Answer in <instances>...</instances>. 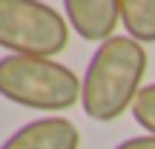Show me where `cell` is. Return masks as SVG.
I'll return each instance as SVG.
<instances>
[{"instance_id":"1","label":"cell","mask_w":155,"mask_h":149,"mask_svg":"<svg viewBox=\"0 0 155 149\" xmlns=\"http://www.w3.org/2000/svg\"><path fill=\"white\" fill-rule=\"evenodd\" d=\"M147 52L132 37H109L95 49L83 72L81 106L92 121L112 123L132 109L144 89Z\"/></svg>"},{"instance_id":"7","label":"cell","mask_w":155,"mask_h":149,"mask_svg":"<svg viewBox=\"0 0 155 149\" xmlns=\"http://www.w3.org/2000/svg\"><path fill=\"white\" fill-rule=\"evenodd\" d=\"M132 118L138 126H144L150 135H155V83L141 89L138 100L132 103Z\"/></svg>"},{"instance_id":"8","label":"cell","mask_w":155,"mask_h":149,"mask_svg":"<svg viewBox=\"0 0 155 149\" xmlns=\"http://www.w3.org/2000/svg\"><path fill=\"white\" fill-rule=\"evenodd\" d=\"M115 149H155V135H141V138L121 141Z\"/></svg>"},{"instance_id":"6","label":"cell","mask_w":155,"mask_h":149,"mask_svg":"<svg viewBox=\"0 0 155 149\" xmlns=\"http://www.w3.org/2000/svg\"><path fill=\"white\" fill-rule=\"evenodd\" d=\"M121 23L135 43H155V0H121Z\"/></svg>"},{"instance_id":"3","label":"cell","mask_w":155,"mask_h":149,"mask_svg":"<svg viewBox=\"0 0 155 149\" xmlns=\"http://www.w3.org/2000/svg\"><path fill=\"white\" fill-rule=\"evenodd\" d=\"M69 43V23L38 0H0V46L12 55L55 57Z\"/></svg>"},{"instance_id":"5","label":"cell","mask_w":155,"mask_h":149,"mask_svg":"<svg viewBox=\"0 0 155 149\" xmlns=\"http://www.w3.org/2000/svg\"><path fill=\"white\" fill-rule=\"evenodd\" d=\"M81 132L66 118H38L20 126L12 138L3 141L0 149H78Z\"/></svg>"},{"instance_id":"2","label":"cell","mask_w":155,"mask_h":149,"mask_svg":"<svg viewBox=\"0 0 155 149\" xmlns=\"http://www.w3.org/2000/svg\"><path fill=\"white\" fill-rule=\"evenodd\" d=\"M78 75L52 57L6 55L0 57V95L26 109L63 112L81 100Z\"/></svg>"},{"instance_id":"4","label":"cell","mask_w":155,"mask_h":149,"mask_svg":"<svg viewBox=\"0 0 155 149\" xmlns=\"http://www.w3.org/2000/svg\"><path fill=\"white\" fill-rule=\"evenodd\" d=\"M63 11L78 37L98 46L115 37V26L121 23V0H66Z\"/></svg>"}]
</instances>
